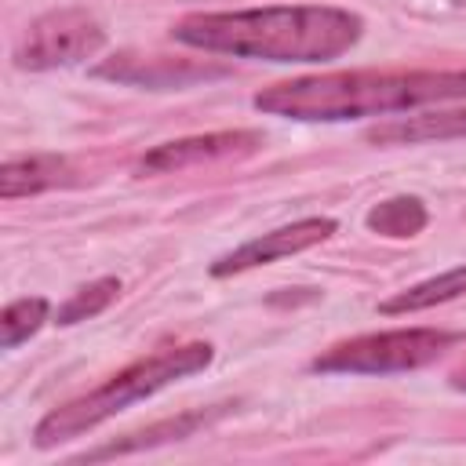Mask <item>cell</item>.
Here are the masks:
<instances>
[{"label": "cell", "mask_w": 466, "mask_h": 466, "mask_svg": "<svg viewBox=\"0 0 466 466\" xmlns=\"http://www.w3.org/2000/svg\"><path fill=\"white\" fill-rule=\"evenodd\" d=\"M360 33V15L342 7L200 11L171 25V36L186 47L266 62H331L346 55Z\"/></svg>", "instance_id": "cell-1"}, {"label": "cell", "mask_w": 466, "mask_h": 466, "mask_svg": "<svg viewBox=\"0 0 466 466\" xmlns=\"http://www.w3.org/2000/svg\"><path fill=\"white\" fill-rule=\"evenodd\" d=\"M466 98V69H350V73H317L262 87L251 106L269 116L288 120H360L382 113H408L422 106Z\"/></svg>", "instance_id": "cell-2"}, {"label": "cell", "mask_w": 466, "mask_h": 466, "mask_svg": "<svg viewBox=\"0 0 466 466\" xmlns=\"http://www.w3.org/2000/svg\"><path fill=\"white\" fill-rule=\"evenodd\" d=\"M215 360V350L211 342H186V346H167V350H157L135 364H127L124 371L109 375L102 386L66 400L62 408L47 411L36 430H33V444L36 448H55V444H66L73 437H84L87 430L102 426L106 419L120 415L124 408L167 390L171 382H182L197 371H204L208 364Z\"/></svg>", "instance_id": "cell-3"}, {"label": "cell", "mask_w": 466, "mask_h": 466, "mask_svg": "<svg viewBox=\"0 0 466 466\" xmlns=\"http://www.w3.org/2000/svg\"><path fill=\"white\" fill-rule=\"evenodd\" d=\"M462 331L444 328H397V331H375L357 335L346 342L328 346L320 357L309 360V371L317 375H400L419 371L433 364L441 353L459 346Z\"/></svg>", "instance_id": "cell-4"}, {"label": "cell", "mask_w": 466, "mask_h": 466, "mask_svg": "<svg viewBox=\"0 0 466 466\" xmlns=\"http://www.w3.org/2000/svg\"><path fill=\"white\" fill-rule=\"evenodd\" d=\"M106 44L102 22L84 7H58L29 22L15 47L18 69H58L98 55Z\"/></svg>", "instance_id": "cell-5"}, {"label": "cell", "mask_w": 466, "mask_h": 466, "mask_svg": "<svg viewBox=\"0 0 466 466\" xmlns=\"http://www.w3.org/2000/svg\"><path fill=\"white\" fill-rule=\"evenodd\" d=\"M335 229H339V222L328 218V215H313V218H299V222H291V226L269 229V233L251 237V240H244L240 248L218 255V258L211 262V277H233V273H244V269L269 266V262H277V258L309 251V248L324 244Z\"/></svg>", "instance_id": "cell-6"}, {"label": "cell", "mask_w": 466, "mask_h": 466, "mask_svg": "<svg viewBox=\"0 0 466 466\" xmlns=\"http://www.w3.org/2000/svg\"><path fill=\"white\" fill-rule=\"evenodd\" d=\"M226 66L211 62H189V58H160V55H113L91 69L98 80H116L127 87H153V91H171V87H193L226 76Z\"/></svg>", "instance_id": "cell-7"}, {"label": "cell", "mask_w": 466, "mask_h": 466, "mask_svg": "<svg viewBox=\"0 0 466 466\" xmlns=\"http://www.w3.org/2000/svg\"><path fill=\"white\" fill-rule=\"evenodd\" d=\"M262 146L258 131H208V135H189L175 142H160L149 153L138 157L135 175H171L204 160H222V157H244Z\"/></svg>", "instance_id": "cell-8"}, {"label": "cell", "mask_w": 466, "mask_h": 466, "mask_svg": "<svg viewBox=\"0 0 466 466\" xmlns=\"http://www.w3.org/2000/svg\"><path fill=\"white\" fill-rule=\"evenodd\" d=\"M233 404H215V408H193V411H182V415H171V419H160L138 433H127L120 441H109L95 451H84L80 459L84 462H98V459H113V455H135V451H146V448H160V444H175V441H186L193 437L197 430L211 426L215 419H222Z\"/></svg>", "instance_id": "cell-9"}, {"label": "cell", "mask_w": 466, "mask_h": 466, "mask_svg": "<svg viewBox=\"0 0 466 466\" xmlns=\"http://www.w3.org/2000/svg\"><path fill=\"white\" fill-rule=\"evenodd\" d=\"M444 138H466V109L400 116L393 124H379L368 131V142L375 146H419V142H444Z\"/></svg>", "instance_id": "cell-10"}, {"label": "cell", "mask_w": 466, "mask_h": 466, "mask_svg": "<svg viewBox=\"0 0 466 466\" xmlns=\"http://www.w3.org/2000/svg\"><path fill=\"white\" fill-rule=\"evenodd\" d=\"M69 178V164L58 153H29V157H11L0 167V197L18 200L44 193L51 186H62Z\"/></svg>", "instance_id": "cell-11"}, {"label": "cell", "mask_w": 466, "mask_h": 466, "mask_svg": "<svg viewBox=\"0 0 466 466\" xmlns=\"http://www.w3.org/2000/svg\"><path fill=\"white\" fill-rule=\"evenodd\" d=\"M459 295H466V266H455V269H448V273H441V277H430V280H422V284H411V288L397 291L393 299L379 302V313H382V317L419 313V309H430V306H437V302H451V299H459Z\"/></svg>", "instance_id": "cell-12"}, {"label": "cell", "mask_w": 466, "mask_h": 466, "mask_svg": "<svg viewBox=\"0 0 466 466\" xmlns=\"http://www.w3.org/2000/svg\"><path fill=\"white\" fill-rule=\"evenodd\" d=\"M368 229L379 233V237H393V240H404V237H415L426 229L430 222V211L419 197H390V200H379L368 215H364Z\"/></svg>", "instance_id": "cell-13"}, {"label": "cell", "mask_w": 466, "mask_h": 466, "mask_svg": "<svg viewBox=\"0 0 466 466\" xmlns=\"http://www.w3.org/2000/svg\"><path fill=\"white\" fill-rule=\"evenodd\" d=\"M47 299L44 295H29V299H15L4 306L0 313V346L4 350H18L29 335H36L47 324Z\"/></svg>", "instance_id": "cell-14"}, {"label": "cell", "mask_w": 466, "mask_h": 466, "mask_svg": "<svg viewBox=\"0 0 466 466\" xmlns=\"http://www.w3.org/2000/svg\"><path fill=\"white\" fill-rule=\"evenodd\" d=\"M116 295H120V280H116V277H98V280H91V284L76 288V291L58 306L55 324L69 328V324L91 320V317H98V313H102Z\"/></svg>", "instance_id": "cell-15"}, {"label": "cell", "mask_w": 466, "mask_h": 466, "mask_svg": "<svg viewBox=\"0 0 466 466\" xmlns=\"http://www.w3.org/2000/svg\"><path fill=\"white\" fill-rule=\"evenodd\" d=\"M451 386H455V390H462V393H466V368H459V371H455V375H451Z\"/></svg>", "instance_id": "cell-16"}]
</instances>
